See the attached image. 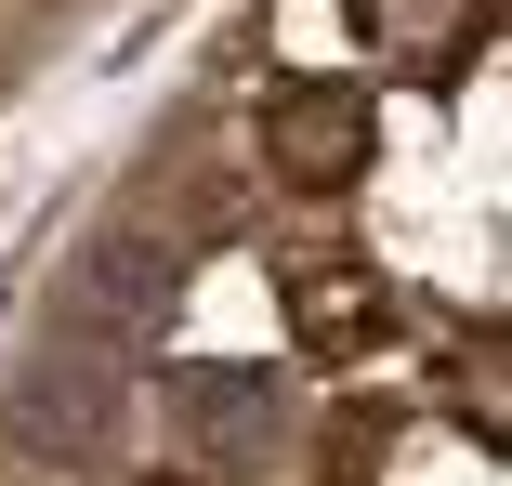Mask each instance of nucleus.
I'll use <instances>...</instances> for the list:
<instances>
[{"label": "nucleus", "mask_w": 512, "mask_h": 486, "mask_svg": "<svg viewBox=\"0 0 512 486\" xmlns=\"http://www.w3.org/2000/svg\"><path fill=\"white\" fill-rule=\"evenodd\" d=\"M132 342H92V329H66L53 316V342H40V368L14 381V447H53V460H92L119 434V408H132Z\"/></svg>", "instance_id": "obj_1"}, {"label": "nucleus", "mask_w": 512, "mask_h": 486, "mask_svg": "<svg viewBox=\"0 0 512 486\" xmlns=\"http://www.w3.org/2000/svg\"><path fill=\"white\" fill-rule=\"evenodd\" d=\"M368 158H381V119H368L355 79H289L263 106V171L289 184V198H342Z\"/></svg>", "instance_id": "obj_2"}, {"label": "nucleus", "mask_w": 512, "mask_h": 486, "mask_svg": "<svg viewBox=\"0 0 512 486\" xmlns=\"http://www.w3.org/2000/svg\"><path fill=\"white\" fill-rule=\"evenodd\" d=\"M355 40L394 53L407 79H460L486 40V0H355Z\"/></svg>", "instance_id": "obj_5"}, {"label": "nucleus", "mask_w": 512, "mask_h": 486, "mask_svg": "<svg viewBox=\"0 0 512 486\" xmlns=\"http://www.w3.org/2000/svg\"><path fill=\"white\" fill-rule=\"evenodd\" d=\"M289 329L316 342V355H355V342H381V276H368V263H342V250L289 263Z\"/></svg>", "instance_id": "obj_6"}, {"label": "nucleus", "mask_w": 512, "mask_h": 486, "mask_svg": "<svg viewBox=\"0 0 512 486\" xmlns=\"http://www.w3.org/2000/svg\"><path fill=\"white\" fill-rule=\"evenodd\" d=\"M171 486H197V473H171Z\"/></svg>", "instance_id": "obj_8"}, {"label": "nucleus", "mask_w": 512, "mask_h": 486, "mask_svg": "<svg viewBox=\"0 0 512 486\" xmlns=\"http://www.w3.org/2000/svg\"><path fill=\"white\" fill-rule=\"evenodd\" d=\"M53 316L66 329H92V342H158V316H171V237H145V224H106L79 250V276L53 289Z\"/></svg>", "instance_id": "obj_3"}, {"label": "nucleus", "mask_w": 512, "mask_h": 486, "mask_svg": "<svg viewBox=\"0 0 512 486\" xmlns=\"http://www.w3.org/2000/svg\"><path fill=\"white\" fill-rule=\"evenodd\" d=\"M460 421H473V434H499V421H512V381H499V329L460 355Z\"/></svg>", "instance_id": "obj_7"}, {"label": "nucleus", "mask_w": 512, "mask_h": 486, "mask_svg": "<svg viewBox=\"0 0 512 486\" xmlns=\"http://www.w3.org/2000/svg\"><path fill=\"white\" fill-rule=\"evenodd\" d=\"M158 421L197 447V460H250L276 434V368H171L158 381Z\"/></svg>", "instance_id": "obj_4"}]
</instances>
